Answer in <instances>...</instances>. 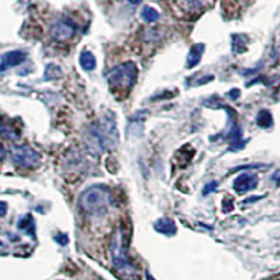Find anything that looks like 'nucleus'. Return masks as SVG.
I'll list each match as a JSON object with an SVG mask.
<instances>
[{"label": "nucleus", "mask_w": 280, "mask_h": 280, "mask_svg": "<svg viewBox=\"0 0 280 280\" xmlns=\"http://www.w3.org/2000/svg\"><path fill=\"white\" fill-rule=\"evenodd\" d=\"M109 255L114 266L115 273L121 280H140L139 269L136 263L129 257L128 244H126V234L122 227L116 228L114 237L109 245Z\"/></svg>", "instance_id": "f257e3e1"}, {"label": "nucleus", "mask_w": 280, "mask_h": 280, "mask_svg": "<svg viewBox=\"0 0 280 280\" xmlns=\"http://www.w3.org/2000/svg\"><path fill=\"white\" fill-rule=\"evenodd\" d=\"M88 145L94 151L112 150L118 146L119 136L116 129V121L112 114L103 115L97 122H94L88 132Z\"/></svg>", "instance_id": "f03ea898"}, {"label": "nucleus", "mask_w": 280, "mask_h": 280, "mask_svg": "<svg viewBox=\"0 0 280 280\" xmlns=\"http://www.w3.org/2000/svg\"><path fill=\"white\" fill-rule=\"evenodd\" d=\"M80 208L91 217H103L114 206V195L104 185H91L80 195Z\"/></svg>", "instance_id": "7ed1b4c3"}, {"label": "nucleus", "mask_w": 280, "mask_h": 280, "mask_svg": "<svg viewBox=\"0 0 280 280\" xmlns=\"http://www.w3.org/2000/svg\"><path fill=\"white\" fill-rule=\"evenodd\" d=\"M109 84L121 91H129L137 82L139 69L133 62H124L112 67L105 74Z\"/></svg>", "instance_id": "20e7f679"}, {"label": "nucleus", "mask_w": 280, "mask_h": 280, "mask_svg": "<svg viewBox=\"0 0 280 280\" xmlns=\"http://www.w3.org/2000/svg\"><path fill=\"white\" fill-rule=\"evenodd\" d=\"M11 160L21 168H35L40 164V153L27 145H16L11 147Z\"/></svg>", "instance_id": "39448f33"}, {"label": "nucleus", "mask_w": 280, "mask_h": 280, "mask_svg": "<svg viewBox=\"0 0 280 280\" xmlns=\"http://www.w3.org/2000/svg\"><path fill=\"white\" fill-rule=\"evenodd\" d=\"M76 30H77V27H76V24H74L70 19L61 17V19H58V20L52 24V27H51V35H52L53 40L63 42L70 40L73 35L76 34Z\"/></svg>", "instance_id": "423d86ee"}, {"label": "nucleus", "mask_w": 280, "mask_h": 280, "mask_svg": "<svg viewBox=\"0 0 280 280\" xmlns=\"http://www.w3.org/2000/svg\"><path fill=\"white\" fill-rule=\"evenodd\" d=\"M27 59V52L25 51H10L1 55L0 58V73L6 72L11 67H16Z\"/></svg>", "instance_id": "0eeeda50"}, {"label": "nucleus", "mask_w": 280, "mask_h": 280, "mask_svg": "<svg viewBox=\"0 0 280 280\" xmlns=\"http://www.w3.org/2000/svg\"><path fill=\"white\" fill-rule=\"evenodd\" d=\"M258 185V176L255 174H251V172H245V174H241L238 178H236L234 181V191L239 194V195H244L249 191L255 189Z\"/></svg>", "instance_id": "6e6552de"}, {"label": "nucleus", "mask_w": 280, "mask_h": 280, "mask_svg": "<svg viewBox=\"0 0 280 280\" xmlns=\"http://www.w3.org/2000/svg\"><path fill=\"white\" fill-rule=\"evenodd\" d=\"M203 52H205V45H203V43H197V45H194V46L191 48L189 53H188L187 67H189V69L195 67L197 63L200 62V59H202V55H203Z\"/></svg>", "instance_id": "1a4fd4ad"}, {"label": "nucleus", "mask_w": 280, "mask_h": 280, "mask_svg": "<svg viewBox=\"0 0 280 280\" xmlns=\"http://www.w3.org/2000/svg\"><path fill=\"white\" fill-rule=\"evenodd\" d=\"M0 136L1 137H4V139H7V140H16V139H19V130L10 125L9 122H6L1 116H0Z\"/></svg>", "instance_id": "9d476101"}, {"label": "nucleus", "mask_w": 280, "mask_h": 280, "mask_svg": "<svg viewBox=\"0 0 280 280\" xmlns=\"http://www.w3.org/2000/svg\"><path fill=\"white\" fill-rule=\"evenodd\" d=\"M79 62H80V66L83 67V70H86V72H93L94 69L97 67V59L90 51H83L80 53Z\"/></svg>", "instance_id": "9b49d317"}, {"label": "nucleus", "mask_w": 280, "mask_h": 280, "mask_svg": "<svg viewBox=\"0 0 280 280\" xmlns=\"http://www.w3.org/2000/svg\"><path fill=\"white\" fill-rule=\"evenodd\" d=\"M156 230L157 231H160V233H163V234L171 236V234H174L176 231L175 223H174L171 218H160V220H157L156 221Z\"/></svg>", "instance_id": "f8f14e48"}, {"label": "nucleus", "mask_w": 280, "mask_h": 280, "mask_svg": "<svg viewBox=\"0 0 280 280\" xmlns=\"http://www.w3.org/2000/svg\"><path fill=\"white\" fill-rule=\"evenodd\" d=\"M257 124L259 125L260 128H270L273 125V118L269 111L263 109L259 111V114L257 115Z\"/></svg>", "instance_id": "ddd939ff"}, {"label": "nucleus", "mask_w": 280, "mask_h": 280, "mask_svg": "<svg viewBox=\"0 0 280 280\" xmlns=\"http://www.w3.org/2000/svg\"><path fill=\"white\" fill-rule=\"evenodd\" d=\"M142 19H143L146 22L151 24V22H156V21L160 19V13H158L156 9H153V7H145L143 11H142Z\"/></svg>", "instance_id": "4468645a"}, {"label": "nucleus", "mask_w": 280, "mask_h": 280, "mask_svg": "<svg viewBox=\"0 0 280 280\" xmlns=\"http://www.w3.org/2000/svg\"><path fill=\"white\" fill-rule=\"evenodd\" d=\"M206 0H184L185 6L189 11H197L200 10L205 6Z\"/></svg>", "instance_id": "2eb2a0df"}, {"label": "nucleus", "mask_w": 280, "mask_h": 280, "mask_svg": "<svg viewBox=\"0 0 280 280\" xmlns=\"http://www.w3.org/2000/svg\"><path fill=\"white\" fill-rule=\"evenodd\" d=\"M270 181H272L276 187H280V168H278V170L272 174V176H270Z\"/></svg>", "instance_id": "dca6fc26"}, {"label": "nucleus", "mask_w": 280, "mask_h": 280, "mask_svg": "<svg viewBox=\"0 0 280 280\" xmlns=\"http://www.w3.org/2000/svg\"><path fill=\"white\" fill-rule=\"evenodd\" d=\"M217 185L218 184L217 182H215V181H213V182H210V184H208L206 187L203 188V195H209L212 191H215V189L217 188Z\"/></svg>", "instance_id": "f3484780"}, {"label": "nucleus", "mask_w": 280, "mask_h": 280, "mask_svg": "<svg viewBox=\"0 0 280 280\" xmlns=\"http://www.w3.org/2000/svg\"><path fill=\"white\" fill-rule=\"evenodd\" d=\"M7 213V203L6 202H0V218L4 217Z\"/></svg>", "instance_id": "a211bd4d"}, {"label": "nucleus", "mask_w": 280, "mask_h": 280, "mask_svg": "<svg viewBox=\"0 0 280 280\" xmlns=\"http://www.w3.org/2000/svg\"><path fill=\"white\" fill-rule=\"evenodd\" d=\"M7 156V151H6V147L0 143V161H3L4 158Z\"/></svg>", "instance_id": "6ab92c4d"}, {"label": "nucleus", "mask_w": 280, "mask_h": 280, "mask_svg": "<svg viewBox=\"0 0 280 280\" xmlns=\"http://www.w3.org/2000/svg\"><path fill=\"white\" fill-rule=\"evenodd\" d=\"M228 97L233 98V100H236L237 97H239V90H231V91L228 93Z\"/></svg>", "instance_id": "aec40b11"}, {"label": "nucleus", "mask_w": 280, "mask_h": 280, "mask_svg": "<svg viewBox=\"0 0 280 280\" xmlns=\"http://www.w3.org/2000/svg\"><path fill=\"white\" fill-rule=\"evenodd\" d=\"M56 241H58L59 244H62V245H66L69 239H67V236H66V234H63V236H61V239L56 238Z\"/></svg>", "instance_id": "412c9836"}, {"label": "nucleus", "mask_w": 280, "mask_h": 280, "mask_svg": "<svg viewBox=\"0 0 280 280\" xmlns=\"http://www.w3.org/2000/svg\"><path fill=\"white\" fill-rule=\"evenodd\" d=\"M142 1H143V0H129V3H130V4H133V6H136V4H140Z\"/></svg>", "instance_id": "4be33fe9"}, {"label": "nucleus", "mask_w": 280, "mask_h": 280, "mask_svg": "<svg viewBox=\"0 0 280 280\" xmlns=\"http://www.w3.org/2000/svg\"><path fill=\"white\" fill-rule=\"evenodd\" d=\"M146 279L147 280H156L154 278H153V276H151V275H150V273H149V272L146 273Z\"/></svg>", "instance_id": "5701e85b"}]
</instances>
